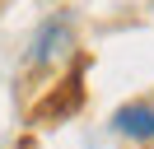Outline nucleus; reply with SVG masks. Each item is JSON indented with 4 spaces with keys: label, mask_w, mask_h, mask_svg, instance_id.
I'll use <instances>...</instances> for the list:
<instances>
[{
    "label": "nucleus",
    "mask_w": 154,
    "mask_h": 149,
    "mask_svg": "<svg viewBox=\"0 0 154 149\" xmlns=\"http://www.w3.org/2000/svg\"><path fill=\"white\" fill-rule=\"evenodd\" d=\"M70 47H75V23H70L66 14H51L47 23L33 33V47H28V65H56L70 56Z\"/></svg>",
    "instance_id": "1"
},
{
    "label": "nucleus",
    "mask_w": 154,
    "mask_h": 149,
    "mask_svg": "<svg viewBox=\"0 0 154 149\" xmlns=\"http://www.w3.org/2000/svg\"><path fill=\"white\" fill-rule=\"evenodd\" d=\"M112 126H117V135H126V140H154V98H135V102H126V107H117Z\"/></svg>",
    "instance_id": "2"
}]
</instances>
